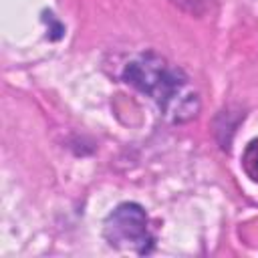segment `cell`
Wrapping results in <instances>:
<instances>
[{"label": "cell", "mask_w": 258, "mask_h": 258, "mask_svg": "<svg viewBox=\"0 0 258 258\" xmlns=\"http://www.w3.org/2000/svg\"><path fill=\"white\" fill-rule=\"evenodd\" d=\"M123 81L147 95L171 121L181 123L198 115L200 101L183 71L155 52H143L129 60L123 69Z\"/></svg>", "instance_id": "6da1fadb"}, {"label": "cell", "mask_w": 258, "mask_h": 258, "mask_svg": "<svg viewBox=\"0 0 258 258\" xmlns=\"http://www.w3.org/2000/svg\"><path fill=\"white\" fill-rule=\"evenodd\" d=\"M103 234L113 248L133 250L137 254H147L153 248L147 214L139 204L133 202L119 204L107 216L103 224Z\"/></svg>", "instance_id": "7a4b0ae2"}, {"label": "cell", "mask_w": 258, "mask_h": 258, "mask_svg": "<svg viewBox=\"0 0 258 258\" xmlns=\"http://www.w3.org/2000/svg\"><path fill=\"white\" fill-rule=\"evenodd\" d=\"M242 169L252 181H258V139H252L242 153Z\"/></svg>", "instance_id": "3957f363"}, {"label": "cell", "mask_w": 258, "mask_h": 258, "mask_svg": "<svg viewBox=\"0 0 258 258\" xmlns=\"http://www.w3.org/2000/svg\"><path fill=\"white\" fill-rule=\"evenodd\" d=\"M175 6H179L181 10H187V12H191V14H202L204 10H206V6H208V0H171Z\"/></svg>", "instance_id": "277c9868"}]
</instances>
